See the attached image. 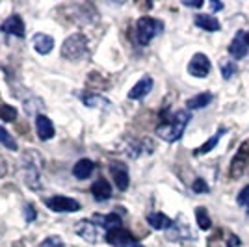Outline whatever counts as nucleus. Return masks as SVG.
Listing matches in <instances>:
<instances>
[{"label": "nucleus", "instance_id": "1", "mask_svg": "<svg viewBox=\"0 0 249 247\" xmlns=\"http://www.w3.org/2000/svg\"><path fill=\"white\" fill-rule=\"evenodd\" d=\"M19 169L22 173V178L30 190H41V169L43 158L36 149H26L19 160Z\"/></svg>", "mask_w": 249, "mask_h": 247}, {"label": "nucleus", "instance_id": "2", "mask_svg": "<svg viewBox=\"0 0 249 247\" xmlns=\"http://www.w3.org/2000/svg\"><path fill=\"white\" fill-rule=\"evenodd\" d=\"M188 123H190V113L186 110H178L169 119H164L162 123L156 126V134H158V138H162L164 141L173 143V141H178L182 138Z\"/></svg>", "mask_w": 249, "mask_h": 247}, {"label": "nucleus", "instance_id": "3", "mask_svg": "<svg viewBox=\"0 0 249 247\" xmlns=\"http://www.w3.org/2000/svg\"><path fill=\"white\" fill-rule=\"evenodd\" d=\"M88 54V37L76 32L73 35H69L62 45V56L69 62H78Z\"/></svg>", "mask_w": 249, "mask_h": 247}, {"label": "nucleus", "instance_id": "4", "mask_svg": "<svg viewBox=\"0 0 249 247\" xmlns=\"http://www.w3.org/2000/svg\"><path fill=\"white\" fill-rule=\"evenodd\" d=\"M162 30H164L162 21L153 19V17H140L138 22H136V37H138V43L142 47H147L158 34H162Z\"/></svg>", "mask_w": 249, "mask_h": 247}, {"label": "nucleus", "instance_id": "5", "mask_svg": "<svg viewBox=\"0 0 249 247\" xmlns=\"http://www.w3.org/2000/svg\"><path fill=\"white\" fill-rule=\"evenodd\" d=\"M248 162H249V140H246V141H242L238 153H236V156L231 162V178L236 180V178H240V176L244 175V171L248 167Z\"/></svg>", "mask_w": 249, "mask_h": 247}, {"label": "nucleus", "instance_id": "6", "mask_svg": "<svg viewBox=\"0 0 249 247\" xmlns=\"http://www.w3.org/2000/svg\"><path fill=\"white\" fill-rule=\"evenodd\" d=\"M45 205L49 206L52 212H78L80 210V203L73 199V197L65 195H54L45 199Z\"/></svg>", "mask_w": 249, "mask_h": 247}, {"label": "nucleus", "instance_id": "7", "mask_svg": "<svg viewBox=\"0 0 249 247\" xmlns=\"http://www.w3.org/2000/svg\"><path fill=\"white\" fill-rule=\"evenodd\" d=\"M210 69H212V63H210L207 54H203V52L194 54L190 63H188V72L192 76H196V78H205V76H208Z\"/></svg>", "mask_w": 249, "mask_h": 247}, {"label": "nucleus", "instance_id": "8", "mask_svg": "<svg viewBox=\"0 0 249 247\" xmlns=\"http://www.w3.org/2000/svg\"><path fill=\"white\" fill-rule=\"evenodd\" d=\"M106 242L114 247H143L128 230H124V229H117V230L108 232V234H106Z\"/></svg>", "mask_w": 249, "mask_h": 247}, {"label": "nucleus", "instance_id": "9", "mask_svg": "<svg viewBox=\"0 0 249 247\" xmlns=\"http://www.w3.org/2000/svg\"><path fill=\"white\" fill-rule=\"evenodd\" d=\"M240 238L231 232L227 229H219L218 232H214L208 238V247H238Z\"/></svg>", "mask_w": 249, "mask_h": 247}, {"label": "nucleus", "instance_id": "10", "mask_svg": "<svg viewBox=\"0 0 249 247\" xmlns=\"http://www.w3.org/2000/svg\"><path fill=\"white\" fill-rule=\"evenodd\" d=\"M108 171H110V175L114 178L115 186L121 192H124L128 188V184H130V176H128V167H126V164H123V162H110Z\"/></svg>", "mask_w": 249, "mask_h": 247}, {"label": "nucleus", "instance_id": "11", "mask_svg": "<svg viewBox=\"0 0 249 247\" xmlns=\"http://www.w3.org/2000/svg\"><path fill=\"white\" fill-rule=\"evenodd\" d=\"M227 51L234 60H242V58L248 56L249 45H248V35H246V32L244 30L236 32V35L232 37V41H231Z\"/></svg>", "mask_w": 249, "mask_h": 247}, {"label": "nucleus", "instance_id": "12", "mask_svg": "<svg viewBox=\"0 0 249 247\" xmlns=\"http://www.w3.org/2000/svg\"><path fill=\"white\" fill-rule=\"evenodd\" d=\"M74 232H76L80 238H84L88 244H95V242L99 240V229H97V223H91L89 219H80V221H76Z\"/></svg>", "mask_w": 249, "mask_h": 247}, {"label": "nucleus", "instance_id": "13", "mask_svg": "<svg viewBox=\"0 0 249 247\" xmlns=\"http://www.w3.org/2000/svg\"><path fill=\"white\" fill-rule=\"evenodd\" d=\"M0 30L8 35H15V37H24V21L21 15L13 13L6 21L0 24Z\"/></svg>", "mask_w": 249, "mask_h": 247}, {"label": "nucleus", "instance_id": "14", "mask_svg": "<svg viewBox=\"0 0 249 247\" xmlns=\"http://www.w3.org/2000/svg\"><path fill=\"white\" fill-rule=\"evenodd\" d=\"M93 221L99 227L106 229L108 232L117 230V229H123V219H121V216H117V214H95Z\"/></svg>", "mask_w": 249, "mask_h": 247}, {"label": "nucleus", "instance_id": "15", "mask_svg": "<svg viewBox=\"0 0 249 247\" xmlns=\"http://www.w3.org/2000/svg\"><path fill=\"white\" fill-rule=\"evenodd\" d=\"M36 130H37V136H39V140L41 141H47V140H51L54 138V124L52 121L47 117V115H36Z\"/></svg>", "mask_w": 249, "mask_h": 247}, {"label": "nucleus", "instance_id": "16", "mask_svg": "<svg viewBox=\"0 0 249 247\" xmlns=\"http://www.w3.org/2000/svg\"><path fill=\"white\" fill-rule=\"evenodd\" d=\"M147 223L155 230H169L171 227L175 225V221L171 217H167L166 214H162V212H151L147 216Z\"/></svg>", "mask_w": 249, "mask_h": 247}, {"label": "nucleus", "instance_id": "17", "mask_svg": "<svg viewBox=\"0 0 249 247\" xmlns=\"http://www.w3.org/2000/svg\"><path fill=\"white\" fill-rule=\"evenodd\" d=\"M32 47H34V51L39 52V54H49V52L54 49V39H52L49 34H36L34 37H32Z\"/></svg>", "mask_w": 249, "mask_h": 247}, {"label": "nucleus", "instance_id": "18", "mask_svg": "<svg viewBox=\"0 0 249 247\" xmlns=\"http://www.w3.org/2000/svg\"><path fill=\"white\" fill-rule=\"evenodd\" d=\"M91 195L95 197V201L103 203V201H108L112 197V186L106 178H99L95 180L93 186H91Z\"/></svg>", "mask_w": 249, "mask_h": 247}, {"label": "nucleus", "instance_id": "19", "mask_svg": "<svg viewBox=\"0 0 249 247\" xmlns=\"http://www.w3.org/2000/svg\"><path fill=\"white\" fill-rule=\"evenodd\" d=\"M151 89H153V78H151V76H143V78H142V80L128 91V99L140 101V99H143L145 95H149Z\"/></svg>", "mask_w": 249, "mask_h": 247}, {"label": "nucleus", "instance_id": "20", "mask_svg": "<svg viewBox=\"0 0 249 247\" xmlns=\"http://www.w3.org/2000/svg\"><path fill=\"white\" fill-rule=\"evenodd\" d=\"M194 22L197 24L199 28H203V30H207V32H218L219 28H221V24H219L218 19H216L214 15H207V13L196 15Z\"/></svg>", "mask_w": 249, "mask_h": 247}, {"label": "nucleus", "instance_id": "21", "mask_svg": "<svg viewBox=\"0 0 249 247\" xmlns=\"http://www.w3.org/2000/svg\"><path fill=\"white\" fill-rule=\"evenodd\" d=\"M80 99H82V103L88 106V108H110V101L108 99H104L101 95H97V93H82L80 95Z\"/></svg>", "mask_w": 249, "mask_h": 247}, {"label": "nucleus", "instance_id": "22", "mask_svg": "<svg viewBox=\"0 0 249 247\" xmlns=\"http://www.w3.org/2000/svg\"><path fill=\"white\" fill-rule=\"evenodd\" d=\"M95 169V164L91 160H88V158H82V160H78L76 164L73 165V175L78 178V180H84V178H88V176L93 173Z\"/></svg>", "mask_w": 249, "mask_h": 247}, {"label": "nucleus", "instance_id": "23", "mask_svg": "<svg viewBox=\"0 0 249 247\" xmlns=\"http://www.w3.org/2000/svg\"><path fill=\"white\" fill-rule=\"evenodd\" d=\"M214 101V93H199L196 97H192V99H188L186 101V106L188 110H199V108H205L208 104Z\"/></svg>", "mask_w": 249, "mask_h": 247}, {"label": "nucleus", "instance_id": "24", "mask_svg": "<svg viewBox=\"0 0 249 247\" xmlns=\"http://www.w3.org/2000/svg\"><path fill=\"white\" fill-rule=\"evenodd\" d=\"M225 132H227V128H219L218 132H214V136H212V138H208L205 143L201 145V147H197V149L194 151V155H196V156H201V155H207V153H210V151H212V149H214V147H216V145L219 143L221 136L225 134Z\"/></svg>", "mask_w": 249, "mask_h": 247}, {"label": "nucleus", "instance_id": "25", "mask_svg": "<svg viewBox=\"0 0 249 247\" xmlns=\"http://www.w3.org/2000/svg\"><path fill=\"white\" fill-rule=\"evenodd\" d=\"M196 219H197V225L201 230H208L212 227V219L208 216V210L205 206H197L196 208Z\"/></svg>", "mask_w": 249, "mask_h": 247}, {"label": "nucleus", "instance_id": "26", "mask_svg": "<svg viewBox=\"0 0 249 247\" xmlns=\"http://www.w3.org/2000/svg\"><path fill=\"white\" fill-rule=\"evenodd\" d=\"M0 143L4 145L6 149H10V151H19V145L17 141L13 140V136L4 128V126H0Z\"/></svg>", "mask_w": 249, "mask_h": 247}, {"label": "nucleus", "instance_id": "27", "mask_svg": "<svg viewBox=\"0 0 249 247\" xmlns=\"http://www.w3.org/2000/svg\"><path fill=\"white\" fill-rule=\"evenodd\" d=\"M0 119L2 121H8V123L15 121L17 119V110L13 106H10V104H2L0 106Z\"/></svg>", "mask_w": 249, "mask_h": 247}, {"label": "nucleus", "instance_id": "28", "mask_svg": "<svg viewBox=\"0 0 249 247\" xmlns=\"http://www.w3.org/2000/svg\"><path fill=\"white\" fill-rule=\"evenodd\" d=\"M192 190H194L196 194H208V192H210V188H208L207 180H205V178H201V176H197V178L194 180V184H192Z\"/></svg>", "mask_w": 249, "mask_h": 247}, {"label": "nucleus", "instance_id": "29", "mask_svg": "<svg viewBox=\"0 0 249 247\" xmlns=\"http://www.w3.org/2000/svg\"><path fill=\"white\" fill-rule=\"evenodd\" d=\"M236 201H238L240 206L246 208V212L249 214V186H244V188H242V192L238 194V199H236Z\"/></svg>", "mask_w": 249, "mask_h": 247}, {"label": "nucleus", "instance_id": "30", "mask_svg": "<svg viewBox=\"0 0 249 247\" xmlns=\"http://www.w3.org/2000/svg\"><path fill=\"white\" fill-rule=\"evenodd\" d=\"M37 247H65V246H63V242L60 236H49V238H45Z\"/></svg>", "mask_w": 249, "mask_h": 247}, {"label": "nucleus", "instance_id": "31", "mask_svg": "<svg viewBox=\"0 0 249 247\" xmlns=\"http://www.w3.org/2000/svg\"><path fill=\"white\" fill-rule=\"evenodd\" d=\"M236 71H238V69H236V65H234L232 62H225L223 65H221V74H223L225 80H229L231 76H234V72Z\"/></svg>", "mask_w": 249, "mask_h": 247}, {"label": "nucleus", "instance_id": "32", "mask_svg": "<svg viewBox=\"0 0 249 247\" xmlns=\"http://www.w3.org/2000/svg\"><path fill=\"white\" fill-rule=\"evenodd\" d=\"M22 212H24V219H26V223H32V221H36V217H37V212H36V208H34L32 205H24Z\"/></svg>", "mask_w": 249, "mask_h": 247}, {"label": "nucleus", "instance_id": "33", "mask_svg": "<svg viewBox=\"0 0 249 247\" xmlns=\"http://www.w3.org/2000/svg\"><path fill=\"white\" fill-rule=\"evenodd\" d=\"M6 173H8V162L0 156V178H4L6 176Z\"/></svg>", "mask_w": 249, "mask_h": 247}, {"label": "nucleus", "instance_id": "34", "mask_svg": "<svg viewBox=\"0 0 249 247\" xmlns=\"http://www.w3.org/2000/svg\"><path fill=\"white\" fill-rule=\"evenodd\" d=\"M182 4L188 6V8H201V6H203V2H201V0H197V2H188V0H184Z\"/></svg>", "mask_w": 249, "mask_h": 247}, {"label": "nucleus", "instance_id": "35", "mask_svg": "<svg viewBox=\"0 0 249 247\" xmlns=\"http://www.w3.org/2000/svg\"><path fill=\"white\" fill-rule=\"evenodd\" d=\"M210 10H212V11L223 10V4H221V2H210Z\"/></svg>", "mask_w": 249, "mask_h": 247}, {"label": "nucleus", "instance_id": "36", "mask_svg": "<svg viewBox=\"0 0 249 247\" xmlns=\"http://www.w3.org/2000/svg\"><path fill=\"white\" fill-rule=\"evenodd\" d=\"M248 41H249V34H248Z\"/></svg>", "mask_w": 249, "mask_h": 247}]
</instances>
